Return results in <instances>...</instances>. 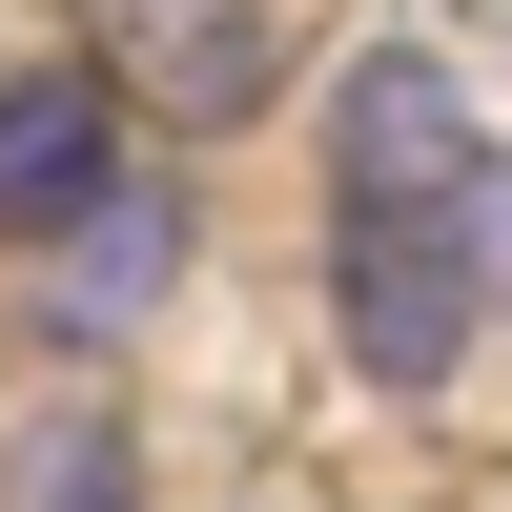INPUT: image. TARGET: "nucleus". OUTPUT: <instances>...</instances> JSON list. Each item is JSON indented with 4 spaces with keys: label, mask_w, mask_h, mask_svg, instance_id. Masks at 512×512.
I'll use <instances>...</instances> for the list:
<instances>
[{
    "label": "nucleus",
    "mask_w": 512,
    "mask_h": 512,
    "mask_svg": "<svg viewBox=\"0 0 512 512\" xmlns=\"http://www.w3.org/2000/svg\"><path fill=\"white\" fill-rule=\"evenodd\" d=\"M328 328H349L369 390H451L492 328V267H472V205H328Z\"/></svg>",
    "instance_id": "nucleus-1"
},
{
    "label": "nucleus",
    "mask_w": 512,
    "mask_h": 512,
    "mask_svg": "<svg viewBox=\"0 0 512 512\" xmlns=\"http://www.w3.org/2000/svg\"><path fill=\"white\" fill-rule=\"evenodd\" d=\"M123 185V82L103 62H21L0 82V246H62Z\"/></svg>",
    "instance_id": "nucleus-3"
},
{
    "label": "nucleus",
    "mask_w": 512,
    "mask_h": 512,
    "mask_svg": "<svg viewBox=\"0 0 512 512\" xmlns=\"http://www.w3.org/2000/svg\"><path fill=\"white\" fill-rule=\"evenodd\" d=\"M164 267H185V185H164V164H123V185L62 226V308H82V328H123Z\"/></svg>",
    "instance_id": "nucleus-4"
},
{
    "label": "nucleus",
    "mask_w": 512,
    "mask_h": 512,
    "mask_svg": "<svg viewBox=\"0 0 512 512\" xmlns=\"http://www.w3.org/2000/svg\"><path fill=\"white\" fill-rule=\"evenodd\" d=\"M21 512H144V451L82 410V431H41V472H21Z\"/></svg>",
    "instance_id": "nucleus-5"
},
{
    "label": "nucleus",
    "mask_w": 512,
    "mask_h": 512,
    "mask_svg": "<svg viewBox=\"0 0 512 512\" xmlns=\"http://www.w3.org/2000/svg\"><path fill=\"white\" fill-rule=\"evenodd\" d=\"M472 267H492V308H512V144L472 164Z\"/></svg>",
    "instance_id": "nucleus-6"
},
{
    "label": "nucleus",
    "mask_w": 512,
    "mask_h": 512,
    "mask_svg": "<svg viewBox=\"0 0 512 512\" xmlns=\"http://www.w3.org/2000/svg\"><path fill=\"white\" fill-rule=\"evenodd\" d=\"M472 103H451V62H410V41H369L349 82H328V205H472Z\"/></svg>",
    "instance_id": "nucleus-2"
}]
</instances>
